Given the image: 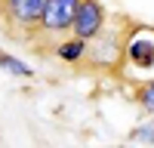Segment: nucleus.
Wrapping results in <instances>:
<instances>
[{
    "mask_svg": "<svg viewBox=\"0 0 154 148\" xmlns=\"http://www.w3.org/2000/svg\"><path fill=\"white\" fill-rule=\"evenodd\" d=\"M102 28H105V9H102V3L99 0H80V6L74 12V22H71L74 37L93 40Z\"/></svg>",
    "mask_w": 154,
    "mask_h": 148,
    "instance_id": "nucleus-1",
    "label": "nucleus"
},
{
    "mask_svg": "<svg viewBox=\"0 0 154 148\" xmlns=\"http://www.w3.org/2000/svg\"><path fill=\"white\" fill-rule=\"evenodd\" d=\"M77 6H80V0H46V9H43V19H40V28H43L46 34L71 31V22H74Z\"/></svg>",
    "mask_w": 154,
    "mask_h": 148,
    "instance_id": "nucleus-2",
    "label": "nucleus"
},
{
    "mask_svg": "<svg viewBox=\"0 0 154 148\" xmlns=\"http://www.w3.org/2000/svg\"><path fill=\"white\" fill-rule=\"evenodd\" d=\"M46 9V0H3V12L12 25H22V28H34L40 25Z\"/></svg>",
    "mask_w": 154,
    "mask_h": 148,
    "instance_id": "nucleus-3",
    "label": "nucleus"
},
{
    "mask_svg": "<svg viewBox=\"0 0 154 148\" xmlns=\"http://www.w3.org/2000/svg\"><path fill=\"white\" fill-rule=\"evenodd\" d=\"M0 68L3 71H9V74H16V77H31V68L25 65V62H19V59H12L9 53H3V49H0Z\"/></svg>",
    "mask_w": 154,
    "mask_h": 148,
    "instance_id": "nucleus-4",
    "label": "nucleus"
},
{
    "mask_svg": "<svg viewBox=\"0 0 154 148\" xmlns=\"http://www.w3.org/2000/svg\"><path fill=\"white\" fill-rule=\"evenodd\" d=\"M83 49H86L83 40H80V37H74V40H65V43L59 46V56L65 59V62H77V59L83 56Z\"/></svg>",
    "mask_w": 154,
    "mask_h": 148,
    "instance_id": "nucleus-5",
    "label": "nucleus"
},
{
    "mask_svg": "<svg viewBox=\"0 0 154 148\" xmlns=\"http://www.w3.org/2000/svg\"><path fill=\"white\" fill-rule=\"evenodd\" d=\"M139 102H142V108L154 117V80H151V83H145L142 90H139Z\"/></svg>",
    "mask_w": 154,
    "mask_h": 148,
    "instance_id": "nucleus-6",
    "label": "nucleus"
},
{
    "mask_svg": "<svg viewBox=\"0 0 154 148\" xmlns=\"http://www.w3.org/2000/svg\"><path fill=\"white\" fill-rule=\"evenodd\" d=\"M133 139H136V142H145V145H154V123L136 127V130H133Z\"/></svg>",
    "mask_w": 154,
    "mask_h": 148,
    "instance_id": "nucleus-7",
    "label": "nucleus"
}]
</instances>
